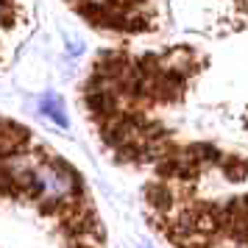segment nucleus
Wrapping results in <instances>:
<instances>
[{"label":"nucleus","instance_id":"nucleus-1","mask_svg":"<svg viewBox=\"0 0 248 248\" xmlns=\"http://www.w3.org/2000/svg\"><path fill=\"white\" fill-rule=\"evenodd\" d=\"M39 109H42V114H45L47 120H53L59 128H67V112H64V103H62L59 95L45 92V95L39 98Z\"/></svg>","mask_w":248,"mask_h":248},{"label":"nucleus","instance_id":"nucleus-2","mask_svg":"<svg viewBox=\"0 0 248 248\" xmlns=\"http://www.w3.org/2000/svg\"><path fill=\"white\" fill-rule=\"evenodd\" d=\"M14 23V3L12 0H0V25Z\"/></svg>","mask_w":248,"mask_h":248},{"label":"nucleus","instance_id":"nucleus-3","mask_svg":"<svg viewBox=\"0 0 248 248\" xmlns=\"http://www.w3.org/2000/svg\"><path fill=\"white\" fill-rule=\"evenodd\" d=\"M142 248H151V246H142Z\"/></svg>","mask_w":248,"mask_h":248},{"label":"nucleus","instance_id":"nucleus-4","mask_svg":"<svg viewBox=\"0 0 248 248\" xmlns=\"http://www.w3.org/2000/svg\"><path fill=\"white\" fill-rule=\"evenodd\" d=\"M12 3H14V0H12Z\"/></svg>","mask_w":248,"mask_h":248}]
</instances>
